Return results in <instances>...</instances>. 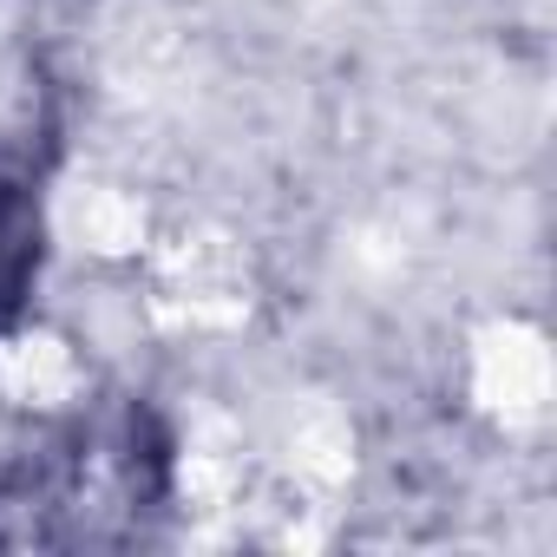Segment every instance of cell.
<instances>
[{"mask_svg":"<svg viewBox=\"0 0 557 557\" xmlns=\"http://www.w3.org/2000/svg\"><path fill=\"white\" fill-rule=\"evenodd\" d=\"M34 275V197L0 164V315H8Z\"/></svg>","mask_w":557,"mask_h":557,"instance_id":"cell-1","label":"cell"}]
</instances>
